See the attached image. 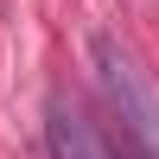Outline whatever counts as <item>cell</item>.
<instances>
[{
	"mask_svg": "<svg viewBox=\"0 0 159 159\" xmlns=\"http://www.w3.org/2000/svg\"><path fill=\"white\" fill-rule=\"evenodd\" d=\"M89 64H96V89H102V108H108L115 153L121 159H159V89L134 64V51H121V38L96 32Z\"/></svg>",
	"mask_w": 159,
	"mask_h": 159,
	"instance_id": "6da1fadb",
	"label": "cell"
}]
</instances>
